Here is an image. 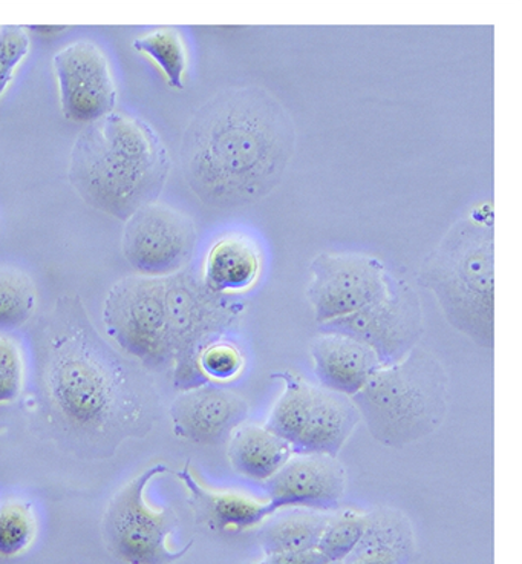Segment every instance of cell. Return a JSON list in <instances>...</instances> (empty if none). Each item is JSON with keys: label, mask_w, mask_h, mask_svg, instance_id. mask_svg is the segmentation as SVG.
<instances>
[{"label": "cell", "mask_w": 522, "mask_h": 564, "mask_svg": "<svg viewBox=\"0 0 522 564\" xmlns=\"http://www.w3.org/2000/svg\"><path fill=\"white\" fill-rule=\"evenodd\" d=\"M37 296L33 281L21 270L0 268V330L21 328L33 316Z\"/></svg>", "instance_id": "cell-22"}, {"label": "cell", "mask_w": 522, "mask_h": 564, "mask_svg": "<svg viewBox=\"0 0 522 564\" xmlns=\"http://www.w3.org/2000/svg\"><path fill=\"white\" fill-rule=\"evenodd\" d=\"M262 564H331L317 547L305 551L284 552V554L265 555Z\"/></svg>", "instance_id": "cell-28"}, {"label": "cell", "mask_w": 522, "mask_h": 564, "mask_svg": "<svg viewBox=\"0 0 522 564\" xmlns=\"http://www.w3.org/2000/svg\"><path fill=\"white\" fill-rule=\"evenodd\" d=\"M328 512L292 509L278 517H270L259 531L258 540L264 555L313 550L329 522Z\"/></svg>", "instance_id": "cell-20"}, {"label": "cell", "mask_w": 522, "mask_h": 564, "mask_svg": "<svg viewBox=\"0 0 522 564\" xmlns=\"http://www.w3.org/2000/svg\"><path fill=\"white\" fill-rule=\"evenodd\" d=\"M449 393V376L442 362L414 348L399 362L379 368L351 401L372 438L399 449L442 429Z\"/></svg>", "instance_id": "cell-4"}, {"label": "cell", "mask_w": 522, "mask_h": 564, "mask_svg": "<svg viewBox=\"0 0 522 564\" xmlns=\"http://www.w3.org/2000/svg\"><path fill=\"white\" fill-rule=\"evenodd\" d=\"M25 366L21 348L7 336H0V405L14 402L22 393Z\"/></svg>", "instance_id": "cell-26"}, {"label": "cell", "mask_w": 522, "mask_h": 564, "mask_svg": "<svg viewBox=\"0 0 522 564\" xmlns=\"http://www.w3.org/2000/svg\"><path fill=\"white\" fill-rule=\"evenodd\" d=\"M168 170L171 160L154 129L131 113L113 111L74 141L68 176L89 206L126 221L156 203Z\"/></svg>", "instance_id": "cell-2"}, {"label": "cell", "mask_w": 522, "mask_h": 564, "mask_svg": "<svg viewBox=\"0 0 522 564\" xmlns=\"http://www.w3.org/2000/svg\"><path fill=\"white\" fill-rule=\"evenodd\" d=\"M309 351L320 387L349 399L383 367L371 347L344 333L325 332L313 340Z\"/></svg>", "instance_id": "cell-15"}, {"label": "cell", "mask_w": 522, "mask_h": 564, "mask_svg": "<svg viewBox=\"0 0 522 564\" xmlns=\"http://www.w3.org/2000/svg\"><path fill=\"white\" fill-rule=\"evenodd\" d=\"M272 378L284 383V390L265 429L284 438L294 454L339 456L360 422L351 399L301 381L289 371H279Z\"/></svg>", "instance_id": "cell-6"}, {"label": "cell", "mask_w": 522, "mask_h": 564, "mask_svg": "<svg viewBox=\"0 0 522 564\" xmlns=\"http://www.w3.org/2000/svg\"><path fill=\"white\" fill-rule=\"evenodd\" d=\"M188 492V503L194 509L199 523L211 531H247L265 523L276 514L269 501L251 499L244 494L221 492L209 489L199 481L191 466L186 465L176 473Z\"/></svg>", "instance_id": "cell-16"}, {"label": "cell", "mask_w": 522, "mask_h": 564, "mask_svg": "<svg viewBox=\"0 0 522 564\" xmlns=\"http://www.w3.org/2000/svg\"><path fill=\"white\" fill-rule=\"evenodd\" d=\"M296 132L281 101L259 86L216 94L182 144L184 178L207 206L233 209L267 197L292 163Z\"/></svg>", "instance_id": "cell-1"}, {"label": "cell", "mask_w": 522, "mask_h": 564, "mask_svg": "<svg viewBox=\"0 0 522 564\" xmlns=\"http://www.w3.org/2000/svg\"><path fill=\"white\" fill-rule=\"evenodd\" d=\"M133 48L151 58L161 73L167 78L168 85L176 89L184 88V76L187 70L186 43L180 30L159 29L141 35L132 43Z\"/></svg>", "instance_id": "cell-21"}, {"label": "cell", "mask_w": 522, "mask_h": 564, "mask_svg": "<svg viewBox=\"0 0 522 564\" xmlns=\"http://www.w3.org/2000/svg\"><path fill=\"white\" fill-rule=\"evenodd\" d=\"M383 265L363 254H322L312 264L307 297L317 323L355 315L390 295Z\"/></svg>", "instance_id": "cell-8"}, {"label": "cell", "mask_w": 522, "mask_h": 564, "mask_svg": "<svg viewBox=\"0 0 522 564\" xmlns=\"http://www.w3.org/2000/svg\"><path fill=\"white\" fill-rule=\"evenodd\" d=\"M249 411V403L235 391L203 383L172 403V429L176 437L191 444L222 445L247 421Z\"/></svg>", "instance_id": "cell-14"}, {"label": "cell", "mask_w": 522, "mask_h": 564, "mask_svg": "<svg viewBox=\"0 0 522 564\" xmlns=\"http://www.w3.org/2000/svg\"><path fill=\"white\" fill-rule=\"evenodd\" d=\"M417 557L414 528L403 512L379 508L367 514V528L341 564H412Z\"/></svg>", "instance_id": "cell-18"}, {"label": "cell", "mask_w": 522, "mask_h": 564, "mask_svg": "<svg viewBox=\"0 0 522 564\" xmlns=\"http://www.w3.org/2000/svg\"><path fill=\"white\" fill-rule=\"evenodd\" d=\"M229 460L235 471L250 480L272 479L294 456L292 446L262 425L238 426L229 438Z\"/></svg>", "instance_id": "cell-19"}, {"label": "cell", "mask_w": 522, "mask_h": 564, "mask_svg": "<svg viewBox=\"0 0 522 564\" xmlns=\"http://www.w3.org/2000/svg\"><path fill=\"white\" fill-rule=\"evenodd\" d=\"M482 219L458 223L427 258L420 281L434 293L446 319L485 348L494 339L493 237Z\"/></svg>", "instance_id": "cell-5"}, {"label": "cell", "mask_w": 522, "mask_h": 564, "mask_svg": "<svg viewBox=\"0 0 522 564\" xmlns=\"http://www.w3.org/2000/svg\"><path fill=\"white\" fill-rule=\"evenodd\" d=\"M53 69L66 119L91 124L116 111L111 65L96 43L78 41L65 46L54 56Z\"/></svg>", "instance_id": "cell-11"}, {"label": "cell", "mask_w": 522, "mask_h": 564, "mask_svg": "<svg viewBox=\"0 0 522 564\" xmlns=\"http://www.w3.org/2000/svg\"><path fill=\"white\" fill-rule=\"evenodd\" d=\"M262 272V252L250 235H222L204 262V282L214 295H237L257 284Z\"/></svg>", "instance_id": "cell-17"}, {"label": "cell", "mask_w": 522, "mask_h": 564, "mask_svg": "<svg viewBox=\"0 0 522 564\" xmlns=\"http://www.w3.org/2000/svg\"><path fill=\"white\" fill-rule=\"evenodd\" d=\"M367 528V514L356 511H341L329 517L325 531L322 532L317 550L329 563H341L355 551Z\"/></svg>", "instance_id": "cell-24"}, {"label": "cell", "mask_w": 522, "mask_h": 564, "mask_svg": "<svg viewBox=\"0 0 522 564\" xmlns=\"http://www.w3.org/2000/svg\"><path fill=\"white\" fill-rule=\"evenodd\" d=\"M274 511L309 509L328 512L339 507L347 491V473L337 457L294 454L272 479L264 481Z\"/></svg>", "instance_id": "cell-12"}, {"label": "cell", "mask_w": 522, "mask_h": 564, "mask_svg": "<svg viewBox=\"0 0 522 564\" xmlns=\"http://www.w3.org/2000/svg\"><path fill=\"white\" fill-rule=\"evenodd\" d=\"M30 35L22 26L0 29V99L13 80L15 69L30 51Z\"/></svg>", "instance_id": "cell-27"}, {"label": "cell", "mask_w": 522, "mask_h": 564, "mask_svg": "<svg viewBox=\"0 0 522 564\" xmlns=\"http://www.w3.org/2000/svg\"><path fill=\"white\" fill-rule=\"evenodd\" d=\"M198 368L203 376L215 382L237 379L244 368V358L237 346L224 340L207 344L198 355Z\"/></svg>", "instance_id": "cell-25"}, {"label": "cell", "mask_w": 522, "mask_h": 564, "mask_svg": "<svg viewBox=\"0 0 522 564\" xmlns=\"http://www.w3.org/2000/svg\"><path fill=\"white\" fill-rule=\"evenodd\" d=\"M48 386L54 405L77 429H100L119 402L112 375L88 351L78 348H66L54 359Z\"/></svg>", "instance_id": "cell-10"}, {"label": "cell", "mask_w": 522, "mask_h": 564, "mask_svg": "<svg viewBox=\"0 0 522 564\" xmlns=\"http://www.w3.org/2000/svg\"><path fill=\"white\" fill-rule=\"evenodd\" d=\"M324 325L327 332L344 333L363 340L387 367L414 350L420 335V312L414 301L390 292L380 303Z\"/></svg>", "instance_id": "cell-13"}, {"label": "cell", "mask_w": 522, "mask_h": 564, "mask_svg": "<svg viewBox=\"0 0 522 564\" xmlns=\"http://www.w3.org/2000/svg\"><path fill=\"white\" fill-rule=\"evenodd\" d=\"M166 473L164 464L149 466L126 484L106 509V544L126 564H172L182 560L194 544L176 547L172 542L178 523L174 512L156 508L148 499L152 481Z\"/></svg>", "instance_id": "cell-7"}, {"label": "cell", "mask_w": 522, "mask_h": 564, "mask_svg": "<svg viewBox=\"0 0 522 564\" xmlns=\"http://www.w3.org/2000/svg\"><path fill=\"white\" fill-rule=\"evenodd\" d=\"M104 321L108 335L126 352L144 364H161L216 324L229 323L230 313L186 282L131 276L109 292Z\"/></svg>", "instance_id": "cell-3"}, {"label": "cell", "mask_w": 522, "mask_h": 564, "mask_svg": "<svg viewBox=\"0 0 522 564\" xmlns=\"http://www.w3.org/2000/svg\"><path fill=\"white\" fill-rule=\"evenodd\" d=\"M196 245L194 223L172 207L152 203L126 219L123 254L146 278H167L191 260Z\"/></svg>", "instance_id": "cell-9"}, {"label": "cell", "mask_w": 522, "mask_h": 564, "mask_svg": "<svg viewBox=\"0 0 522 564\" xmlns=\"http://www.w3.org/2000/svg\"><path fill=\"white\" fill-rule=\"evenodd\" d=\"M37 532L33 509L19 500L0 505V558H13L30 550Z\"/></svg>", "instance_id": "cell-23"}, {"label": "cell", "mask_w": 522, "mask_h": 564, "mask_svg": "<svg viewBox=\"0 0 522 564\" xmlns=\"http://www.w3.org/2000/svg\"><path fill=\"white\" fill-rule=\"evenodd\" d=\"M249 564H262V563H261V562H259V563H249Z\"/></svg>", "instance_id": "cell-29"}]
</instances>
